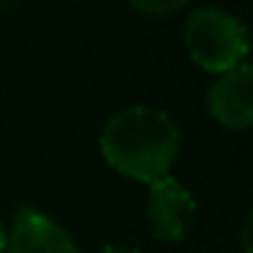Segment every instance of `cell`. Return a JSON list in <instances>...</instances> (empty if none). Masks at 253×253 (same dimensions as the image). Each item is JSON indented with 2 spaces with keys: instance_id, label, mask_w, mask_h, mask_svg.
<instances>
[{
  "instance_id": "obj_7",
  "label": "cell",
  "mask_w": 253,
  "mask_h": 253,
  "mask_svg": "<svg viewBox=\"0 0 253 253\" xmlns=\"http://www.w3.org/2000/svg\"><path fill=\"white\" fill-rule=\"evenodd\" d=\"M101 253H142V251L133 245H106Z\"/></svg>"
},
{
  "instance_id": "obj_1",
  "label": "cell",
  "mask_w": 253,
  "mask_h": 253,
  "mask_svg": "<svg viewBox=\"0 0 253 253\" xmlns=\"http://www.w3.org/2000/svg\"><path fill=\"white\" fill-rule=\"evenodd\" d=\"M180 128L155 106H128L106 120L101 131V153L117 174L133 182L166 177L180 155Z\"/></svg>"
},
{
  "instance_id": "obj_3",
  "label": "cell",
  "mask_w": 253,
  "mask_h": 253,
  "mask_svg": "<svg viewBox=\"0 0 253 253\" xmlns=\"http://www.w3.org/2000/svg\"><path fill=\"white\" fill-rule=\"evenodd\" d=\"M196 218V199L180 180L171 174L158 177L147 188V220L155 240L182 242L193 229Z\"/></svg>"
},
{
  "instance_id": "obj_4",
  "label": "cell",
  "mask_w": 253,
  "mask_h": 253,
  "mask_svg": "<svg viewBox=\"0 0 253 253\" xmlns=\"http://www.w3.org/2000/svg\"><path fill=\"white\" fill-rule=\"evenodd\" d=\"M207 109L223 128L245 131L253 123V71L240 63L231 71L218 74L207 93Z\"/></svg>"
},
{
  "instance_id": "obj_9",
  "label": "cell",
  "mask_w": 253,
  "mask_h": 253,
  "mask_svg": "<svg viewBox=\"0 0 253 253\" xmlns=\"http://www.w3.org/2000/svg\"><path fill=\"white\" fill-rule=\"evenodd\" d=\"M6 251V229H3V223H0V253Z\"/></svg>"
},
{
  "instance_id": "obj_8",
  "label": "cell",
  "mask_w": 253,
  "mask_h": 253,
  "mask_svg": "<svg viewBox=\"0 0 253 253\" xmlns=\"http://www.w3.org/2000/svg\"><path fill=\"white\" fill-rule=\"evenodd\" d=\"M248 237H251V215L245 218V223H242V240H245V253H251V242H248Z\"/></svg>"
},
{
  "instance_id": "obj_2",
  "label": "cell",
  "mask_w": 253,
  "mask_h": 253,
  "mask_svg": "<svg viewBox=\"0 0 253 253\" xmlns=\"http://www.w3.org/2000/svg\"><path fill=\"white\" fill-rule=\"evenodd\" d=\"M182 33L191 60L207 74L231 71L248 57V30L226 8H196L188 17Z\"/></svg>"
},
{
  "instance_id": "obj_5",
  "label": "cell",
  "mask_w": 253,
  "mask_h": 253,
  "mask_svg": "<svg viewBox=\"0 0 253 253\" xmlns=\"http://www.w3.org/2000/svg\"><path fill=\"white\" fill-rule=\"evenodd\" d=\"M3 253H79V245L49 215L22 207L14 215Z\"/></svg>"
},
{
  "instance_id": "obj_6",
  "label": "cell",
  "mask_w": 253,
  "mask_h": 253,
  "mask_svg": "<svg viewBox=\"0 0 253 253\" xmlns=\"http://www.w3.org/2000/svg\"><path fill=\"white\" fill-rule=\"evenodd\" d=\"M131 8L142 14H153V17H166V14H177L180 8L188 6V0H126Z\"/></svg>"
}]
</instances>
